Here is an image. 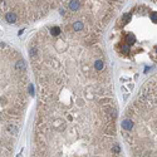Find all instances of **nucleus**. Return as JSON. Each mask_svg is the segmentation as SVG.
<instances>
[{"label": "nucleus", "instance_id": "f257e3e1", "mask_svg": "<svg viewBox=\"0 0 157 157\" xmlns=\"http://www.w3.org/2000/svg\"><path fill=\"white\" fill-rule=\"evenodd\" d=\"M28 52L39 93L32 157H123L112 78L96 34L44 26Z\"/></svg>", "mask_w": 157, "mask_h": 157}, {"label": "nucleus", "instance_id": "f03ea898", "mask_svg": "<svg viewBox=\"0 0 157 157\" xmlns=\"http://www.w3.org/2000/svg\"><path fill=\"white\" fill-rule=\"evenodd\" d=\"M28 66L11 45L0 43V157H11L29 101Z\"/></svg>", "mask_w": 157, "mask_h": 157}, {"label": "nucleus", "instance_id": "7ed1b4c3", "mask_svg": "<svg viewBox=\"0 0 157 157\" xmlns=\"http://www.w3.org/2000/svg\"><path fill=\"white\" fill-rule=\"evenodd\" d=\"M58 1H0V11L9 24H24L46 14Z\"/></svg>", "mask_w": 157, "mask_h": 157}, {"label": "nucleus", "instance_id": "20e7f679", "mask_svg": "<svg viewBox=\"0 0 157 157\" xmlns=\"http://www.w3.org/2000/svg\"><path fill=\"white\" fill-rule=\"evenodd\" d=\"M151 20L153 23H157V13H151Z\"/></svg>", "mask_w": 157, "mask_h": 157}, {"label": "nucleus", "instance_id": "39448f33", "mask_svg": "<svg viewBox=\"0 0 157 157\" xmlns=\"http://www.w3.org/2000/svg\"><path fill=\"white\" fill-rule=\"evenodd\" d=\"M155 50H156V52H157V46H156V48H155Z\"/></svg>", "mask_w": 157, "mask_h": 157}]
</instances>
